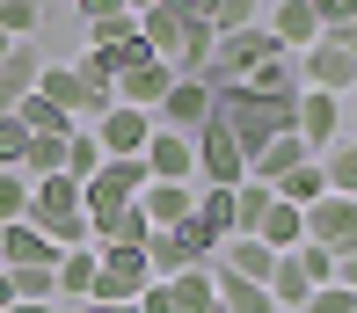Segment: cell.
<instances>
[{"label":"cell","instance_id":"obj_1","mask_svg":"<svg viewBox=\"0 0 357 313\" xmlns=\"http://www.w3.org/2000/svg\"><path fill=\"white\" fill-rule=\"evenodd\" d=\"M219 124H226V139L255 160L270 139L299 131V102H270V95H248V88H219Z\"/></svg>","mask_w":357,"mask_h":313},{"label":"cell","instance_id":"obj_2","mask_svg":"<svg viewBox=\"0 0 357 313\" xmlns=\"http://www.w3.org/2000/svg\"><path fill=\"white\" fill-rule=\"evenodd\" d=\"M212 262H219V234L197 226V219H183L175 234H153V241H146V270H153V284H168V277H183V270H212Z\"/></svg>","mask_w":357,"mask_h":313},{"label":"cell","instance_id":"obj_3","mask_svg":"<svg viewBox=\"0 0 357 313\" xmlns=\"http://www.w3.org/2000/svg\"><path fill=\"white\" fill-rule=\"evenodd\" d=\"M37 95L59 109V117H73L80 131H88V124H102L109 109H117L109 95H95L88 80H80V66H66V59H44V73H37Z\"/></svg>","mask_w":357,"mask_h":313},{"label":"cell","instance_id":"obj_4","mask_svg":"<svg viewBox=\"0 0 357 313\" xmlns=\"http://www.w3.org/2000/svg\"><path fill=\"white\" fill-rule=\"evenodd\" d=\"M299 80L314 95H357V44L350 37H321L314 52H299Z\"/></svg>","mask_w":357,"mask_h":313},{"label":"cell","instance_id":"obj_5","mask_svg":"<svg viewBox=\"0 0 357 313\" xmlns=\"http://www.w3.org/2000/svg\"><path fill=\"white\" fill-rule=\"evenodd\" d=\"M278 59V44H270V29H241V37H219V59H212V88H248V73H263V66Z\"/></svg>","mask_w":357,"mask_h":313},{"label":"cell","instance_id":"obj_6","mask_svg":"<svg viewBox=\"0 0 357 313\" xmlns=\"http://www.w3.org/2000/svg\"><path fill=\"white\" fill-rule=\"evenodd\" d=\"M95 299L102 306H139V291L153 284V270H146V248H95Z\"/></svg>","mask_w":357,"mask_h":313},{"label":"cell","instance_id":"obj_7","mask_svg":"<svg viewBox=\"0 0 357 313\" xmlns=\"http://www.w3.org/2000/svg\"><path fill=\"white\" fill-rule=\"evenodd\" d=\"M248 183V153H241L234 139H226V124L212 117L197 131V190H241Z\"/></svg>","mask_w":357,"mask_h":313},{"label":"cell","instance_id":"obj_8","mask_svg":"<svg viewBox=\"0 0 357 313\" xmlns=\"http://www.w3.org/2000/svg\"><path fill=\"white\" fill-rule=\"evenodd\" d=\"M139 44L160 66H175L183 44H190V0H146V8H139Z\"/></svg>","mask_w":357,"mask_h":313},{"label":"cell","instance_id":"obj_9","mask_svg":"<svg viewBox=\"0 0 357 313\" xmlns=\"http://www.w3.org/2000/svg\"><path fill=\"white\" fill-rule=\"evenodd\" d=\"M212 117H219V88H212V80H175L168 102L153 109V124L160 131H183V139H197Z\"/></svg>","mask_w":357,"mask_h":313},{"label":"cell","instance_id":"obj_10","mask_svg":"<svg viewBox=\"0 0 357 313\" xmlns=\"http://www.w3.org/2000/svg\"><path fill=\"white\" fill-rule=\"evenodd\" d=\"M212 306H219L212 270H183V277H168V284L139 291V313H212Z\"/></svg>","mask_w":357,"mask_h":313},{"label":"cell","instance_id":"obj_11","mask_svg":"<svg viewBox=\"0 0 357 313\" xmlns=\"http://www.w3.org/2000/svg\"><path fill=\"white\" fill-rule=\"evenodd\" d=\"M306 241H314V248H328L335 262H350V255H357V204L328 190L314 211H306Z\"/></svg>","mask_w":357,"mask_h":313},{"label":"cell","instance_id":"obj_12","mask_svg":"<svg viewBox=\"0 0 357 313\" xmlns=\"http://www.w3.org/2000/svg\"><path fill=\"white\" fill-rule=\"evenodd\" d=\"M146 175L153 183H183V190H197V139H183V131H160L153 124V139H146Z\"/></svg>","mask_w":357,"mask_h":313},{"label":"cell","instance_id":"obj_13","mask_svg":"<svg viewBox=\"0 0 357 313\" xmlns=\"http://www.w3.org/2000/svg\"><path fill=\"white\" fill-rule=\"evenodd\" d=\"M263 29H270V44L278 52H314L321 44V15H314V0H278V8H263Z\"/></svg>","mask_w":357,"mask_h":313},{"label":"cell","instance_id":"obj_14","mask_svg":"<svg viewBox=\"0 0 357 313\" xmlns=\"http://www.w3.org/2000/svg\"><path fill=\"white\" fill-rule=\"evenodd\" d=\"M88 131H95V146H102V160H139V153H146V139H153V117L117 102L102 124H88Z\"/></svg>","mask_w":357,"mask_h":313},{"label":"cell","instance_id":"obj_15","mask_svg":"<svg viewBox=\"0 0 357 313\" xmlns=\"http://www.w3.org/2000/svg\"><path fill=\"white\" fill-rule=\"evenodd\" d=\"M299 139H306V153H328V146H343V95H314L306 88L299 95Z\"/></svg>","mask_w":357,"mask_h":313},{"label":"cell","instance_id":"obj_16","mask_svg":"<svg viewBox=\"0 0 357 313\" xmlns=\"http://www.w3.org/2000/svg\"><path fill=\"white\" fill-rule=\"evenodd\" d=\"M80 22H88V52H117L139 37V8H117V0H80Z\"/></svg>","mask_w":357,"mask_h":313},{"label":"cell","instance_id":"obj_17","mask_svg":"<svg viewBox=\"0 0 357 313\" xmlns=\"http://www.w3.org/2000/svg\"><path fill=\"white\" fill-rule=\"evenodd\" d=\"M139 211H146L153 234H175L183 219H197V190H183V183H146V190H139Z\"/></svg>","mask_w":357,"mask_h":313},{"label":"cell","instance_id":"obj_18","mask_svg":"<svg viewBox=\"0 0 357 313\" xmlns=\"http://www.w3.org/2000/svg\"><path fill=\"white\" fill-rule=\"evenodd\" d=\"M168 88H175V66L146 59V66H132V73L117 80V102H124V109H146V117H153V109L168 102Z\"/></svg>","mask_w":357,"mask_h":313},{"label":"cell","instance_id":"obj_19","mask_svg":"<svg viewBox=\"0 0 357 313\" xmlns=\"http://www.w3.org/2000/svg\"><path fill=\"white\" fill-rule=\"evenodd\" d=\"M306 160H314V153H306V139H299V131H284V139H270L263 153L248 160V183H263V190H278L284 175H291V168H306Z\"/></svg>","mask_w":357,"mask_h":313},{"label":"cell","instance_id":"obj_20","mask_svg":"<svg viewBox=\"0 0 357 313\" xmlns=\"http://www.w3.org/2000/svg\"><path fill=\"white\" fill-rule=\"evenodd\" d=\"M80 211V183L73 175H52V183H29V226H59V219H73Z\"/></svg>","mask_w":357,"mask_h":313},{"label":"cell","instance_id":"obj_21","mask_svg":"<svg viewBox=\"0 0 357 313\" xmlns=\"http://www.w3.org/2000/svg\"><path fill=\"white\" fill-rule=\"evenodd\" d=\"M37 73H44V52H37V44H15L8 66H0V117H15V102L37 95Z\"/></svg>","mask_w":357,"mask_h":313},{"label":"cell","instance_id":"obj_22","mask_svg":"<svg viewBox=\"0 0 357 313\" xmlns=\"http://www.w3.org/2000/svg\"><path fill=\"white\" fill-rule=\"evenodd\" d=\"M37 262H59V248L37 234V226H29V219L0 226V270H37Z\"/></svg>","mask_w":357,"mask_h":313},{"label":"cell","instance_id":"obj_23","mask_svg":"<svg viewBox=\"0 0 357 313\" xmlns=\"http://www.w3.org/2000/svg\"><path fill=\"white\" fill-rule=\"evenodd\" d=\"M278 262H284V255H270L263 241H226L212 270H226V277H248V284H270V277H278Z\"/></svg>","mask_w":357,"mask_h":313},{"label":"cell","instance_id":"obj_24","mask_svg":"<svg viewBox=\"0 0 357 313\" xmlns=\"http://www.w3.org/2000/svg\"><path fill=\"white\" fill-rule=\"evenodd\" d=\"M95 270H102V262H95V248L59 255V299H66V306H88V299H95Z\"/></svg>","mask_w":357,"mask_h":313},{"label":"cell","instance_id":"obj_25","mask_svg":"<svg viewBox=\"0 0 357 313\" xmlns=\"http://www.w3.org/2000/svg\"><path fill=\"white\" fill-rule=\"evenodd\" d=\"M270 197H278V204H291V211H314L321 197H328V175H321V160H306V168H291V175H284V183L270 190Z\"/></svg>","mask_w":357,"mask_h":313},{"label":"cell","instance_id":"obj_26","mask_svg":"<svg viewBox=\"0 0 357 313\" xmlns=\"http://www.w3.org/2000/svg\"><path fill=\"white\" fill-rule=\"evenodd\" d=\"M212 284H219V306L226 313H278L270 284H248V277H226V270H212Z\"/></svg>","mask_w":357,"mask_h":313},{"label":"cell","instance_id":"obj_27","mask_svg":"<svg viewBox=\"0 0 357 313\" xmlns=\"http://www.w3.org/2000/svg\"><path fill=\"white\" fill-rule=\"evenodd\" d=\"M270 204H278V197H270L263 183H241V190H234V241H255V234H263Z\"/></svg>","mask_w":357,"mask_h":313},{"label":"cell","instance_id":"obj_28","mask_svg":"<svg viewBox=\"0 0 357 313\" xmlns=\"http://www.w3.org/2000/svg\"><path fill=\"white\" fill-rule=\"evenodd\" d=\"M255 241H263L270 255H291V248L306 241V211H291V204H270V219H263V234H255Z\"/></svg>","mask_w":357,"mask_h":313},{"label":"cell","instance_id":"obj_29","mask_svg":"<svg viewBox=\"0 0 357 313\" xmlns=\"http://www.w3.org/2000/svg\"><path fill=\"white\" fill-rule=\"evenodd\" d=\"M204 22H212V37H241L263 22V0H204Z\"/></svg>","mask_w":357,"mask_h":313},{"label":"cell","instance_id":"obj_30","mask_svg":"<svg viewBox=\"0 0 357 313\" xmlns=\"http://www.w3.org/2000/svg\"><path fill=\"white\" fill-rule=\"evenodd\" d=\"M270 299H278V313H306V299H314V284H306L299 255H284V262H278V277H270Z\"/></svg>","mask_w":357,"mask_h":313},{"label":"cell","instance_id":"obj_31","mask_svg":"<svg viewBox=\"0 0 357 313\" xmlns=\"http://www.w3.org/2000/svg\"><path fill=\"white\" fill-rule=\"evenodd\" d=\"M0 37L8 44H37L44 37V8L37 0H0Z\"/></svg>","mask_w":357,"mask_h":313},{"label":"cell","instance_id":"obj_32","mask_svg":"<svg viewBox=\"0 0 357 313\" xmlns=\"http://www.w3.org/2000/svg\"><path fill=\"white\" fill-rule=\"evenodd\" d=\"M146 241H153V226H146V211H139V204H124L117 219H109L102 234H95V248H146Z\"/></svg>","mask_w":357,"mask_h":313},{"label":"cell","instance_id":"obj_33","mask_svg":"<svg viewBox=\"0 0 357 313\" xmlns=\"http://www.w3.org/2000/svg\"><path fill=\"white\" fill-rule=\"evenodd\" d=\"M321 175H328V190H335V197H350V204H357V139L328 146V153H321Z\"/></svg>","mask_w":357,"mask_h":313},{"label":"cell","instance_id":"obj_34","mask_svg":"<svg viewBox=\"0 0 357 313\" xmlns=\"http://www.w3.org/2000/svg\"><path fill=\"white\" fill-rule=\"evenodd\" d=\"M66 175H73L80 190L102 175V146H95V131H73V139H66Z\"/></svg>","mask_w":357,"mask_h":313},{"label":"cell","instance_id":"obj_35","mask_svg":"<svg viewBox=\"0 0 357 313\" xmlns=\"http://www.w3.org/2000/svg\"><path fill=\"white\" fill-rule=\"evenodd\" d=\"M197 226H212L219 248L234 241V190H197Z\"/></svg>","mask_w":357,"mask_h":313},{"label":"cell","instance_id":"obj_36","mask_svg":"<svg viewBox=\"0 0 357 313\" xmlns=\"http://www.w3.org/2000/svg\"><path fill=\"white\" fill-rule=\"evenodd\" d=\"M22 175H29V183H52V175H66V139H29Z\"/></svg>","mask_w":357,"mask_h":313},{"label":"cell","instance_id":"obj_37","mask_svg":"<svg viewBox=\"0 0 357 313\" xmlns=\"http://www.w3.org/2000/svg\"><path fill=\"white\" fill-rule=\"evenodd\" d=\"M22 160H29V131L15 117H0V175H22Z\"/></svg>","mask_w":357,"mask_h":313},{"label":"cell","instance_id":"obj_38","mask_svg":"<svg viewBox=\"0 0 357 313\" xmlns=\"http://www.w3.org/2000/svg\"><path fill=\"white\" fill-rule=\"evenodd\" d=\"M29 219V175H0V226Z\"/></svg>","mask_w":357,"mask_h":313},{"label":"cell","instance_id":"obj_39","mask_svg":"<svg viewBox=\"0 0 357 313\" xmlns=\"http://www.w3.org/2000/svg\"><path fill=\"white\" fill-rule=\"evenodd\" d=\"M306 313H357V291L328 284V291H314V299H306Z\"/></svg>","mask_w":357,"mask_h":313},{"label":"cell","instance_id":"obj_40","mask_svg":"<svg viewBox=\"0 0 357 313\" xmlns=\"http://www.w3.org/2000/svg\"><path fill=\"white\" fill-rule=\"evenodd\" d=\"M335 284H343V291H357V255H350V262H335Z\"/></svg>","mask_w":357,"mask_h":313},{"label":"cell","instance_id":"obj_41","mask_svg":"<svg viewBox=\"0 0 357 313\" xmlns=\"http://www.w3.org/2000/svg\"><path fill=\"white\" fill-rule=\"evenodd\" d=\"M73 313H139V306H102V299H88V306H73Z\"/></svg>","mask_w":357,"mask_h":313},{"label":"cell","instance_id":"obj_42","mask_svg":"<svg viewBox=\"0 0 357 313\" xmlns=\"http://www.w3.org/2000/svg\"><path fill=\"white\" fill-rule=\"evenodd\" d=\"M8 306H15V277L0 270V313H8Z\"/></svg>","mask_w":357,"mask_h":313},{"label":"cell","instance_id":"obj_43","mask_svg":"<svg viewBox=\"0 0 357 313\" xmlns=\"http://www.w3.org/2000/svg\"><path fill=\"white\" fill-rule=\"evenodd\" d=\"M8 313H59V306H8Z\"/></svg>","mask_w":357,"mask_h":313},{"label":"cell","instance_id":"obj_44","mask_svg":"<svg viewBox=\"0 0 357 313\" xmlns=\"http://www.w3.org/2000/svg\"><path fill=\"white\" fill-rule=\"evenodd\" d=\"M8 52H15V44H8V37H0V66H8Z\"/></svg>","mask_w":357,"mask_h":313}]
</instances>
